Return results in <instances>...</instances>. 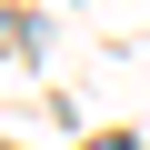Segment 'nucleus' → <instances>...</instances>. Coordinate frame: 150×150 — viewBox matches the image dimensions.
I'll return each instance as SVG.
<instances>
[{
  "instance_id": "1",
  "label": "nucleus",
  "mask_w": 150,
  "mask_h": 150,
  "mask_svg": "<svg viewBox=\"0 0 150 150\" xmlns=\"http://www.w3.org/2000/svg\"><path fill=\"white\" fill-rule=\"evenodd\" d=\"M90 150H140V140H90Z\"/></svg>"
},
{
  "instance_id": "2",
  "label": "nucleus",
  "mask_w": 150,
  "mask_h": 150,
  "mask_svg": "<svg viewBox=\"0 0 150 150\" xmlns=\"http://www.w3.org/2000/svg\"><path fill=\"white\" fill-rule=\"evenodd\" d=\"M0 150H10V140H0Z\"/></svg>"
}]
</instances>
